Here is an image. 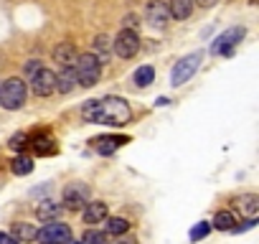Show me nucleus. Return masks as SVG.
<instances>
[{"label":"nucleus","instance_id":"f257e3e1","mask_svg":"<svg viewBox=\"0 0 259 244\" xmlns=\"http://www.w3.org/2000/svg\"><path fill=\"white\" fill-rule=\"evenodd\" d=\"M84 122L94 125H112V128H124L133 119V109L119 97H104V99H89L81 107Z\"/></svg>","mask_w":259,"mask_h":244},{"label":"nucleus","instance_id":"f03ea898","mask_svg":"<svg viewBox=\"0 0 259 244\" xmlns=\"http://www.w3.org/2000/svg\"><path fill=\"white\" fill-rule=\"evenodd\" d=\"M74 74L81 87H94L102 76V61L97 59V54H79V59L74 61Z\"/></svg>","mask_w":259,"mask_h":244},{"label":"nucleus","instance_id":"7ed1b4c3","mask_svg":"<svg viewBox=\"0 0 259 244\" xmlns=\"http://www.w3.org/2000/svg\"><path fill=\"white\" fill-rule=\"evenodd\" d=\"M26 94H28L26 82L18 79V76H11V79H6L3 84H0V104H3L6 109H11V112L21 109L26 104Z\"/></svg>","mask_w":259,"mask_h":244},{"label":"nucleus","instance_id":"20e7f679","mask_svg":"<svg viewBox=\"0 0 259 244\" xmlns=\"http://www.w3.org/2000/svg\"><path fill=\"white\" fill-rule=\"evenodd\" d=\"M36 239L41 244H71V229L69 224L64 221H46L38 231H36Z\"/></svg>","mask_w":259,"mask_h":244},{"label":"nucleus","instance_id":"39448f33","mask_svg":"<svg viewBox=\"0 0 259 244\" xmlns=\"http://www.w3.org/2000/svg\"><path fill=\"white\" fill-rule=\"evenodd\" d=\"M201 61H203V51H193V54H188V56H183L176 66H173V74H170V84L173 87H181V84H186L196 71H198V66H201Z\"/></svg>","mask_w":259,"mask_h":244},{"label":"nucleus","instance_id":"423d86ee","mask_svg":"<svg viewBox=\"0 0 259 244\" xmlns=\"http://www.w3.org/2000/svg\"><path fill=\"white\" fill-rule=\"evenodd\" d=\"M244 36H246V28H244V26H234V28L224 31V33L211 44V54H216V56H231L234 49L239 46V41H241Z\"/></svg>","mask_w":259,"mask_h":244},{"label":"nucleus","instance_id":"0eeeda50","mask_svg":"<svg viewBox=\"0 0 259 244\" xmlns=\"http://www.w3.org/2000/svg\"><path fill=\"white\" fill-rule=\"evenodd\" d=\"M112 51H114L119 59H133V56H138V51H140V36H138V31L122 28V31L117 33V38L112 41Z\"/></svg>","mask_w":259,"mask_h":244},{"label":"nucleus","instance_id":"6e6552de","mask_svg":"<svg viewBox=\"0 0 259 244\" xmlns=\"http://www.w3.org/2000/svg\"><path fill=\"white\" fill-rule=\"evenodd\" d=\"M61 204H64V209H69V211L84 209V206L89 204V186H84V183H79V181L69 183V186L64 188Z\"/></svg>","mask_w":259,"mask_h":244},{"label":"nucleus","instance_id":"1a4fd4ad","mask_svg":"<svg viewBox=\"0 0 259 244\" xmlns=\"http://www.w3.org/2000/svg\"><path fill=\"white\" fill-rule=\"evenodd\" d=\"M31 92L36 97H51L56 92V74L51 69H38L33 76H31Z\"/></svg>","mask_w":259,"mask_h":244},{"label":"nucleus","instance_id":"9d476101","mask_svg":"<svg viewBox=\"0 0 259 244\" xmlns=\"http://www.w3.org/2000/svg\"><path fill=\"white\" fill-rule=\"evenodd\" d=\"M145 21H148L153 28H165L168 21H170L168 6L163 3V0H150L148 8H145Z\"/></svg>","mask_w":259,"mask_h":244},{"label":"nucleus","instance_id":"9b49d317","mask_svg":"<svg viewBox=\"0 0 259 244\" xmlns=\"http://www.w3.org/2000/svg\"><path fill=\"white\" fill-rule=\"evenodd\" d=\"M127 138H117V135H102L97 140H92V148L99 153V155H112L119 145H124Z\"/></svg>","mask_w":259,"mask_h":244},{"label":"nucleus","instance_id":"f8f14e48","mask_svg":"<svg viewBox=\"0 0 259 244\" xmlns=\"http://www.w3.org/2000/svg\"><path fill=\"white\" fill-rule=\"evenodd\" d=\"M54 59L61 64V66H74V61L79 59V49L71 44V41H64L54 49Z\"/></svg>","mask_w":259,"mask_h":244},{"label":"nucleus","instance_id":"ddd939ff","mask_svg":"<svg viewBox=\"0 0 259 244\" xmlns=\"http://www.w3.org/2000/svg\"><path fill=\"white\" fill-rule=\"evenodd\" d=\"M107 219V204L104 201H92L84 206V224H102Z\"/></svg>","mask_w":259,"mask_h":244},{"label":"nucleus","instance_id":"4468645a","mask_svg":"<svg viewBox=\"0 0 259 244\" xmlns=\"http://www.w3.org/2000/svg\"><path fill=\"white\" fill-rule=\"evenodd\" d=\"M74 87H76V74H74V66H61V71L56 74V92L69 94Z\"/></svg>","mask_w":259,"mask_h":244},{"label":"nucleus","instance_id":"2eb2a0df","mask_svg":"<svg viewBox=\"0 0 259 244\" xmlns=\"http://www.w3.org/2000/svg\"><path fill=\"white\" fill-rule=\"evenodd\" d=\"M193 6H196L193 0H170V3H168V13L176 21H186V18H191Z\"/></svg>","mask_w":259,"mask_h":244},{"label":"nucleus","instance_id":"dca6fc26","mask_svg":"<svg viewBox=\"0 0 259 244\" xmlns=\"http://www.w3.org/2000/svg\"><path fill=\"white\" fill-rule=\"evenodd\" d=\"M36 224H28V221H16L11 226V236H16L18 241H36Z\"/></svg>","mask_w":259,"mask_h":244},{"label":"nucleus","instance_id":"f3484780","mask_svg":"<svg viewBox=\"0 0 259 244\" xmlns=\"http://www.w3.org/2000/svg\"><path fill=\"white\" fill-rule=\"evenodd\" d=\"M31 148H33V153L36 155H54L59 148H56V140H51L49 135H36L33 140H31Z\"/></svg>","mask_w":259,"mask_h":244},{"label":"nucleus","instance_id":"a211bd4d","mask_svg":"<svg viewBox=\"0 0 259 244\" xmlns=\"http://www.w3.org/2000/svg\"><path fill=\"white\" fill-rule=\"evenodd\" d=\"M61 211H64V206H59V204H54V201H44V204H38L36 216H38L41 221H56Z\"/></svg>","mask_w":259,"mask_h":244},{"label":"nucleus","instance_id":"6ab92c4d","mask_svg":"<svg viewBox=\"0 0 259 244\" xmlns=\"http://www.w3.org/2000/svg\"><path fill=\"white\" fill-rule=\"evenodd\" d=\"M239 209H241L249 219H256V214H259V196H256V193H244V196H239Z\"/></svg>","mask_w":259,"mask_h":244},{"label":"nucleus","instance_id":"aec40b11","mask_svg":"<svg viewBox=\"0 0 259 244\" xmlns=\"http://www.w3.org/2000/svg\"><path fill=\"white\" fill-rule=\"evenodd\" d=\"M104 221H107V224H104V231L112 234V236L127 234V229H130V221L122 219V216H109V219H104Z\"/></svg>","mask_w":259,"mask_h":244},{"label":"nucleus","instance_id":"412c9836","mask_svg":"<svg viewBox=\"0 0 259 244\" xmlns=\"http://www.w3.org/2000/svg\"><path fill=\"white\" fill-rule=\"evenodd\" d=\"M11 171H13L16 176H28V173L33 171V160H31L28 155H16V158L11 160Z\"/></svg>","mask_w":259,"mask_h":244},{"label":"nucleus","instance_id":"4be33fe9","mask_svg":"<svg viewBox=\"0 0 259 244\" xmlns=\"http://www.w3.org/2000/svg\"><path fill=\"white\" fill-rule=\"evenodd\" d=\"M234 224H236V219H234V214H229V211H216V216H213V221H211V226L219 229V231H231Z\"/></svg>","mask_w":259,"mask_h":244},{"label":"nucleus","instance_id":"5701e85b","mask_svg":"<svg viewBox=\"0 0 259 244\" xmlns=\"http://www.w3.org/2000/svg\"><path fill=\"white\" fill-rule=\"evenodd\" d=\"M133 79H135V87H150L153 84V79H155V69L153 66H140L135 74H133Z\"/></svg>","mask_w":259,"mask_h":244},{"label":"nucleus","instance_id":"b1692460","mask_svg":"<svg viewBox=\"0 0 259 244\" xmlns=\"http://www.w3.org/2000/svg\"><path fill=\"white\" fill-rule=\"evenodd\" d=\"M208 231H211V224H208V221H198V224L191 229L188 236H191V241H198V239H206Z\"/></svg>","mask_w":259,"mask_h":244},{"label":"nucleus","instance_id":"393cba45","mask_svg":"<svg viewBox=\"0 0 259 244\" xmlns=\"http://www.w3.org/2000/svg\"><path fill=\"white\" fill-rule=\"evenodd\" d=\"M81 244H109V241H107V236H104L102 231H94V229H89V231L84 234Z\"/></svg>","mask_w":259,"mask_h":244},{"label":"nucleus","instance_id":"a878e982","mask_svg":"<svg viewBox=\"0 0 259 244\" xmlns=\"http://www.w3.org/2000/svg\"><path fill=\"white\" fill-rule=\"evenodd\" d=\"M94 51H99L97 59L104 61V54L109 51V38H107V36H97V38H94Z\"/></svg>","mask_w":259,"mask_h":244},{"label":"nucleus","instance_id":"bb28decb","mask_svg":"<svg viewBox=\"0 0 259 244\" xmlns=\"http://www.w3.org/2000/svg\"><path fill=\"white\" fill-rule=\"evenodd\" d=\"M26 140H28V135H26V133H18V135H13V138H11V143H8V145H11L13 150H23V148H26Z\"/></svg>","mask_w":259,"mask_h":244},{"label":"nucleus","instance_id":"cd10ccee","mask_svg":"<svg viewBox=\"0 0 259 244\" xmlns=\"http://www.w3.org/2000/svg\"><path fill=\"white\" fill-rule=\"evenodd\" d=\"M112 244H138V236H130V234H119V236H114V241Z\"/></svg>","mask_w":259,"mask_h":244},{"label":"nucleus","instance_id":"c85d7f7f","mask_svg":"<svg viewBox=\"0 0 259 244\" xmlns=\"http://www.w3.org/2000/svg\"><path fill=\"white\" fill-rule=\"evenodd\" d=\"M124 28H127V31H135V28H140L138 16H127V18H124Z\"/></svg>","mask_w":259,"mask_h":244},{"label":"nucleus","instance_id":"c756f323","mask_svg":"<svg viewBox=\"0 0 259 244\" xmlns=\"http://www.w3.org/2000/svg\"><path fill=\"white\" fill-rule=\"evenodd\" d=\"M0 244H21L16 236H11V234H6V231H0Z\"/></svg>","mask_w":259,"mask_h":244},{"label":"nucleus","instance_id":"7c9ffc66","mask_svg":"<svg viewBox=\"0 0 259 244\" xmlns=\"http://www.w3.org/2000/svg\"><path fill=\"white\" fill-rule=\"evenodd\" d=\"M38 69H41V61H31V64H28V66H26V71H28V74H31V76H33V74H36V71H38Z\"/></svg>","mask_w":259,"mask_h":244},{"label":"nucleus","instance_id":"2f4dec72","mask_svg":"<svg viewBox=\"0 0 259 244\" xmlns=\"http://www.w3.org/2000/svg\"><path fill=\"white\" fill-rule=\"evenodd\" d=\"M193 3H198L201 8H211V6H216L219 0H193Z\"/></svg>","mask_w":259,"mask_h":244},{"label":"nucleus","instance_id":"473e14b6","mask_svg":"<svg viewBox=\"0 0 259 244\" xmlns=\"http://www.w3.org/2000/svg\"><path fill=\"white\" fill-rule=\"evenodd\" d=\"M71 244H81V241H71Z\"/></svg>","mask_w":259,"mask_h":244}]
</instances>
